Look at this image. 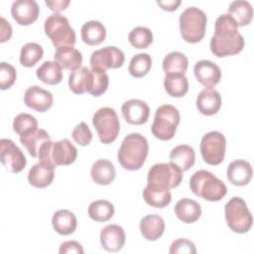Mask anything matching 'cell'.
<instances>
[{"label": "cell", "instance_id": "cell-1", "mask_svg": "<svg viewBox=\"0 0 254 254\" xmlns=\"http://www.w3.org/2000/svg\"><path fill=\"white\" fill-rule=\"evenodd\" d=\"M237 28L235 20L229 14L217 17L214 23V35L209 43L210 51L214 56L217 58L234 56L243 50L245 42Z\"/></svg>", "mask_w": 254, "mask_h": 254}, {"label": "cell", "instance_id": "cell-2", "mask_svg": "<svg viewBox=\"0 0 254 254\" xmlns=\"http://www.w3.org/2000/svg\"><path fill=\"white\" fill-rule=\"evenodd\" d=\"M148 152L147 139L139 133H131L123 139L117 153V159L125 170L136 171L145 163Z\"/></svg>", "mask_w": 254, "mask_h": 254}, {"label": "cell", "instance_id": "cell-3", "mask_svg": "<svg viewBox=\"0 0 254 254\" xmlns=\"http://www.w3.org/2000/svg\"><path fill=\"white\" fill-rule=\"evenodd\" d=\"M190 190L208 201H218L227 192L225 184L206 170L196 171L190 180Z\"/></svg>", "mask_w": 254, "mask_h": 254}, {"label": "cell", "instance_id": "cell-4", "mask_svg": "<svg viewBox=\"0 0 254 254\" xmlns=\"http://www.w3.org/2000/svg\"><path fill=\"white\" fill-rule=\"evenodd\" d=\"M180 31L183 39L190 44L200 42L206 29V15L197 7H188L185 9L179 18Z\"/></svg>", "mask_w": 254, "mask_h": 254}, {"label": "cell", "instance_id": "cell-5", "mask_svg": "<svg viewBox=\"0 0 254 254\" xmlns=\"http://www.w3.org/2000/svg\"><path fill=\"white\" fill-rule=\"evenodd\" d=\"M180 112L171 104H163L157 108L151 126L152 134L163 141L172 139L180 123Z\"/></svg>", "mask_w": 254, "mask_h": 254}, {"label": "cell", "instance_id": "cell-6", "mask_svg": "<svg viewBox=\"0 0 254 254\" xmlns=\"http://www.w3.org/2000/svg\"><path fill=\"white\" fill-rule=\"evenodd\" d=\"M224 216L228 227L236 233H246L250 230L253 218L245 200L234 196L224 206Z\"/></svg>", "mask_w": 254, "mask_h": 254}, {"label": "cell", "instance_id": "cell-7", "mask_svg": "<svg viewBox=\"0 0 254 254\" xmlns=\"http://www.w3.org/2000/svg\"><path fill=\"white\" fill-rule=\"evenodd\" d=\"M44 29L56 48L75 44L74 30L70 27L67 18L60 13L50 15L45 21Z\"/></svg>", "mask_w": 254, "mask_h": 254}, {"label": "cell", "instance_id": "cell-8", "mask_svg": "<svg viewBox=\"0 0 254 254\" xmlns=\"http://www.w3.org/2000/svg\"><path fill=\"white\" fill-rule=\"evenodd\" d=\"M92 124L103 144L114 142L120 131V122L116 111L110 107L99 108L92 117Z\"/></svg>", "mask_w": 254, "mask_h": 254}, {"label": "cell", "instance_id": "cell-9", "mask_svg": "<svg viewBox=\"0 0 254 254\" xmlns=\"http://www.w3.org/2000/svg\"><path fill=\"white\" fill-rule=\"evenodd\" d=\"M183 181V171L173 163H158L152 166L148 172V185L165 189H175Z\"/></svg>", "mask_w": 254, "mask_h": 254}, {"label": "cell", "instance_id": "cell-10", "mask_svg": "<svg viewBox=\"0 0 254 254\" xmlns=\"http://www.w3.org/2000/svg\"><path fill=\"white\" fill-rule=\"evenodd\" d=\"M200 154L203 161L211 166L222 163L225 156L226 139L218 131H210L203 135L199 145Z\"/></svg>", "mask_w": 254, "mask_h": 254}, {"label": "cell", "instance_id": "cell-11", "mask_svg": "<svg viewBox=\"0 0 254 254\" xmlns=\"http://www.w3.org/2000/svg\"><path fill=\"white\" fill-rule=\"evenodd\" d=\"M125 61L124 53L113 46H108L94 51L90 56V66L92 69L105 71L110 68L122 66Z\"/></svg>", "mask_w": 254, "mask_h": 254}, {"label": "cell", "instance_id": "cell-12", "mask_svg": "<svg viewBox=\"0 0 254 254\" xmlns=\"http://www.w3.org/2000/svg\"><path fill=\"white\" fill-rule=\"evenodd\" d=\"M0 161L5 169L12 173L22 172L27 164L22 150L10 139L0 140Z\"/></svg>", "mask_w": 254, "mask_h": 254}, {"label": "cell", "instance_id": "cell-13", "mask_svg": "<svg viewBox=\"0 0 254 254\" xmlns=\"http://www.w3.org/2000/svg\"><path fill=\"white\" fill-rule=\"evenodd\" d=\"M121 112L124 120L127 123L133 125H142L149 119L150 108L145 101L132 98L123 103Z\"/></svg>", "mask_w": 254, "mask_h": 254}, {"label": "cell", "instance_id": "cell-14", "mask_svg": "<svg viewBox=\"0 0 254 254\" xmlns=\"http://www.w3.org/2000/svg\"><path fill=\"white\" fill-rule=\"evenodd\" d=\"M54 102L52 92L38 85L28 87L24 93V103L37 112H45L50 109Z\"/></svg>", "mask_w": 254, "mask_h": 254}, {"label": "cell", "instance_id": "cell-15", "mask_svg": "<svg viewBox=\"0 0 254 254\" xmlns=\"http://www.w3.org/2000/svg\"><path fill=\"white\" fill-rule=\"evenodd\" d=\"M40 8L35 0H17L11 7L13 19L21 26H28L34 23L39 16Z\"/></svg>", "mask_w": 254, "mask_h": 254}, {"label": "cell", "instance_id": "cell-16", "mask_svg": "<svg viewBox=\"0 0 254 254\" xmlns=\"http://www.w3.org/2000/svg\"><path fill=\"white\" fill-rule=\"evenodd\" d=\"M193 73L197 81L206 88L215 86L221 78L220 67L208 60L198 61L193 66Z\"/></svg>", "mask_w": 254, "mask_h": 254}, {"label": "cell", "instance_id": "cell-17", "mask_svg": "<svg viewBox=\"0 0 254 254\" xmlns=\"http://www.w3.org/2000/svg\"><path fill=\"white\" fill-rule=\"evenodd\" d=\"M77 157L76 148L66 138L54 142L50 152V162L57 166H67L75 161Z\"/></svg>", "mask_w": 254, "mask_h": 254}, {"label": "cell", "instance_id": "cell-18", "mask_svg": "<svg viewBox=\"0 0 254 254\" xmlns=\"http://www.w3.org/2000/svg\"><path fill=\"white\" fill-rule=\"evenodd\" d=\"M124 229L117 224H108L100 232V243L109 252H117L125 244Z\"/></svg>", "mask_w": 254, "mask_h": 254}, {"label": "cell", "instance_id": "cell-19", "mask_svg": "<svg viewBox=\"0 0 254 254\" xmlns=\"http://www.w3.org/2000/svg\"><path fill=\"white\" fill-rule=\"evenodd\" d=\"M55 166L48 162L40 161L29 171L28 181L35 188H46L50 186L55 178Z\"/></svg>", "mask_w": 254, "mask_h": 254}, {"label": "cell", "instance_id": "cell-20", "mask_svg": "<svg viewBox=\"0 0 254 254\" xmlns=\"http://www.w3.org/2000/svg\"><path fill=\"white\" fill-rule=\"evenodd\" d=\"M196 107L203 115L210 116L216 114L221 107L220 93L213 88L205 87L196 97Z\"/></svg>", "mask_w": 254, "mask_h": 254}, {"label": "cell", "instance_id": "cell-21", "mask_svg": "<svg viewBox=\"0 0 254 254\" xmlns=\"http://www.w3.org/2000/svg\"><path fill=\"white\" fill-rule=\"evenodd\" d=\"M54 59L55 62L64 69H69L72 71L81 67L82 55L77 49L73 48V46H63L57 48Z\"/></svg>", "mask_w": 254, "mask_h": 254}, {"label": "cell", "instance_id": "cell-22", "mask_svg": "<svg viewBox=\"0 0 254 254\" xmlns=\"http://www.w3.org/2000/svg\"><path fill=\"white\" fill-rule=\"evenodd\" d=\"M227 179L234 186H246L253 175V170L249 162L245 160H235L228 165Z\"/></svg>", "mask_w": 254, "mask_h": 254}, {"label": "cell", "instance_id": "cell-23", "mask_svg": "<svg viewBox=\"0 0 254 254\" xmlns=\"http://www.w3.org/2000/svg\"><path fill=\"white\" fill-rule=\"evenodd\" d=\"M140 231L143 237L149 241L159 239L165 231V221L158 214H149L140 221Z\"/></svg>", "mask_w": 254, "mask_h": 254}, {"label": "cell", "instance_id": "cell-24", "mask_svg": "<svg viewBox=\"0 0 254 254\" xmlns=\"http://www.w3.org/2000/svg\"><path fill=\"white\" fill-rule=\"evenodd\" d=\"M177 217L185 223H193L201 215V207L198 202L190 198H182L175 205Z\"/></svg>", "mask_w": 254, "mask_h": 254}, {"label": "cell", "instance_id": "cell-25", "mask_svg": "<svg viewBox=\"0 0 254 254\" xmlns=\"http://www.w3.org/2000/svg\"><path fill=\"white\" fill-rule=\"evenodd\" d=\"M90 175L95 184L100 186H107L111 184L115 179L116 170L110 161L100 159L92 165Z\"/></svg>", "mask_w": 254, "mask_h": 254}, {"label": "cell", "instance_id": "cell-26", "mask_svg": "<svg viewBox=\"0 0 254 254\" xmlns=\"http://www.w3.org/2000/svg\"><path fill=\"white\" fill-rule=\"evenodd\" d=\"M52 224L56 232L61 235H69L73 233L77 226L75 215L67 209L56 211L52 217Z\"/></svg>", "mask_w": 254, "mask_h": 254}, {"label": "cell", "instance_id": "cell-27", "mask_svg": "<svg viewBox=\"0 0 254 254\" xmlns=\"http://www.w3.org/2000/svg\"><path fill=\"white\" fill-rule=\"evenodd\" d=\"M82 41L89 46L101 44L106 37V29L104 25L97 20L85 22L80 30Z\"/></svg>", "mask_w": 254, "mask_h": 254}, {"label": "cell", "instance_id": "cell-28", "mask_svg": "<svg viewBox=\"0 0 254 254\" xmlns=\"http://www.w3.org/2000/svg\"><path fill=\"white\" fill-rule=\"evenodd\" d=\"M143 198L149 205L163 208L171 202L172 194L168 189L147 184L143 190Z\"/></svg>", "mask_w": 254, "mask_h": 254}, {"label": "cell", "instance_id": "cell-29", "mask_svg": "<svg viewBox=\"0 0 254 254\" xmlns=\"http://www.w3.org/2000/svg\"><path fill=\"white\" fill-rule=\"evenodd\" d=\"M170 162L178 166L183 172L188 171L195 162V153L189 145H179L171 151Z\"/></svg>", "mask_w": 254, "mask_h": 254}, {"label": "cell", "instance_id": "cell-30", "mask_svg": "<svg viewBox=\"0 0 254 254\" xmlns=\"http://www.w3.org/2000/svg\"><path fill=\"white\" fill-rule=\"evenodd\" d=\"M49 140H51L49 133L46 130L39 128L20 137V142L33 158L38 157L41 147Z\"/></svg>", "mask_w": 254, "mask_h": 254}, {"label": "cell", "instance_id": "cell-31", "mask_svg": "<svg viewBox=\"0 0 254 254\" xmlns=\"http://www.w3.org/2000/svg\"><path fill=\"white\" fill-rule=\"evenodd\" d=\"M227 14L235 20L238 27H243L250 24L253 17V9L248 1L236 0L230 3Z\"/></svg>", "mask_w": 254, "mask_h": 254}, {"label": "cell", "instance_id": "cell-32", "mask_svg": "<svg viewBox=\"0 0 254 254\" xmlns=\"http://www.w3.org/2000/svg\"><path fill=\"white\" fill-rule=\"evenodd\" d=\"M37 77L46 84L55 85L62 81L63 71L60 64L56 62L46 61L36 70Z\"/></svg>", "mask_w": 254, "mask_h": 254}, {"label": "cell", "instance_id": "cell-33", "mask_svg": "<svg viewBox=\"0 0 254 254\" xmlns=\"http://www.w3.org/2000/svg\"><path fill=\"white\" fill-rule=\"evenodd\" d=\"M188 65V58L181 52H171L163 60V69L166 74H185Z\"/></svg>", "mask_w": 254, "mask_h": 254}, {"label": "cell", "instance_id": "cell-34", "mask_svg": "<svg viewBox=\"0 0 254 254\" xmlns=\"http://www.w3.org/2000/svg\"><path fill=\"white\" fill-rule=\"evenodd\" d=\"M164 87L172 97H182L189 90V80L185 74H166Z\"/></svg>", "mask_w": 254, "mask_h": 254}, {"label": "cell", "instance_id": "cell-35", "mask_svg": "<svg viewBox=\"0 0 254 254\" xmlns=\"http://www.w3.org/2000/svg\"><path fill=\"white\" fill-rule=\"evenodd\" d=\"M88 215L97 222L107 221L114 215V205L105 199L94 200L88 206Z\"/></svg>", "mask_w": 254, "mask_h": 254}, {"label": "cell", "instance_id": "cell-36", "mask_svg": "<svg viewBox=\"0 0 254 254\" xmlns=\"http://www.w3.org/2000/svg\"><path fill=\"white\" fill-rule=\"evenodd\" d=\"M152 59L151 56L147 53H140L135 55L129 64L128 71L134 77H143L151 69Z\"/></svg>", "mask_w": 254, "mask_h": 254}, {"label": "cell", "instance_id": "cell-37", "mask_svg": "<svg viewBox=\"0 0 254 254\" xmlns=\"http://www.w3.org/2000/svg\"><path fill=\"white\" fill-rule=\"evenodd\" d=\"M89 70L87 66H81L70 72L68 76V86L73 93L82 94L86 92Z\"/></svg>", "mask_w": 254, "mask_h": 254}, {"label": "cell", "instance_id": "cell-38", "mask_svg": "<svg viewBox=\"0 0 254 254\" xmlns=\"http://www.w3.org/2000/svg\"><path fill=\"white\" fill-rule=\"evenodd\" d=\"M44 55L43 48L37 43H27L20 53V64L26 67L34 66Z\"/></svg>", "mask_w": 254, "mask_h": 254}, {"label": "cell", "instance_id": "cell-39", "mask_svg": "<svg viewBox=\"0 0 254 254\" xmlns=\"http://www.w3.org/2000/svg\"><path fill=\"white\" fill-rule=\"evenodd\" d=\"M130 44L136 49H146L153 42V34L147 27H135L128 36Z\"/></svg>", "mask_w": 254, "mask_h": 254}, {"label": "cell", "instance_id": "cell-40", "mask_svg": "<svg viewBox=\"0 0 254 254\" xmlns=\"http://www.w3.org/2000/svg\"><path fill=\"white\" fill-rule=\"evenodd\" d=\"M13 129L21 137L38 129V121L31 114L20 113L13 121Z\"/></svg>", "mask_w": 254, "mask_h": 254}, {"label": "cell", "instance_id": "cell-41", "mask_svg": "<svg viewBox=\"0 0 254 254\" xmlns=\"http://www.w3.org/2000/svg\"><path fill=\"white\" fill-rule=\"evenodd\" d=\"M92 69V68H91ZM93 71V84L91 91L89 92L92 96L102 95L108 88L109 77L107 73L100 69H92Z\"/></svg>", "mask_w": 254, "mask_h": 254}, {"label": "cell", "instance_id": "cell-42", "mask_svg": "<svg viewBox=\"0 0 254 254\" xmlns=\"http://www.w3.org/2000/svg\"><path fill=\"white\" fill-rule=\"evenodd\" d=\"M16 69L10 64L2 62L0 64V88L6 90L10 88L16 80Z\"/></svg>", "mask_w": 254, "mask_h": 254}, {"label": "cell", "instance_id": "cell-43", "mask_svg": "<svg viewBox=\"0 0 254 254\" xmlns=\"http://www.w3.org/2000/svg\"><path fill=\"white\" fill-rule=\"evenodd\" d=\"M71 136L75 143L80 146H87L92 140V133L87 124L84 122H80L73 128Z\"/></svg>", "mask_w": 254, "mask_h": 254}, {"label": "cell", "instance_id": "cell-44", "mask_svg": "<svg viewBox=\"0 0 254 254\" xmlns=\"http://www.w3.org/2000/svg\"><path fill=\"white\" fill-rule=\"evenodd\" d=\"M171 254H195L196 249L194 244L185 238H179L175 240L170 247Z\"/></svg>", "mask_w": 254, "mask_h": 254}, {"label": "cell", "instance_id": "cell-45", "mask_svg": "<svg viewBox=\"0 0 254 254\" xmlns=\"http://www.w3.org/2000/svg\"><path fill=\"white\" fill-rule=\"evenodd\" d=\"M60 254H67V253H76V254H83L84 250L80 243L74 240L65 241L61 244L59 249Z\"/></svg>", "mask_w": 254, "mask_h": 254}, {"label": "cell", "instance_id": "cell-46", "mask_svg": "<svg viewBox=\"0 0 254 254\" xmlns=\"http://www.w3.org/2000/svg\"><path fill=\"white\" fill-rule=\"evenodd\" d=\"M0 42L5 43L12 36V27L9 22L6 21L4 17L0 18Z\"/></svg>", "mask_w": 254, "mask_h": 254}, {"label": "cell", "instance_id": "cell-47", "mask_svg": "<svg viewBox=\"0 0 254 254\" xmlns=\"http://www.w3.org/2000/svg\"><path fill=\"white\" fill-rule=\"evenodd\" d=\"M45 3L52 11H54L55 13H59V12L64 10L69 5L70 2L68 0H60V1H58V0H56V1L46 0Z\"/></svg>", "mask_w": 254, "mask_h": 254}, {"label": "cell", "instance_id": "cell-48", "mask_svg": "<svg viewBox=\"0 0 254 254\" xmlns=\"http://www.w3.org/2000/svg\"><path fill=\"white\" fill-rule=\"evenodd\" d=\"M181 0H158L157 4L166 11H175L178 9V7L181 5Z\"/></svg>", "mask_w": 254, "mask_h": 254}]
</instances>
